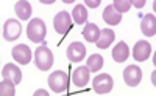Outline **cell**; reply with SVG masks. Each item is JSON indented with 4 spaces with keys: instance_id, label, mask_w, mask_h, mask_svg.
I'll return each mask as SVG.
<instances>
[{
    "instance_id": "obj_1",
    "label": "cell",
    "mask_w": 156,
    "mask_h": 96,
    "mask_svg": "<svg viewBox=\"0 0 156 96\" xmlns=\"http://www.w3.org/2000/svg\"><path fill=\"white\" fill-rule=\"evenodd\" d=\"M34 62H36V67L41 71H48L51 68V65H53V62H55L53 53H51L50 48H47L45 45L37 47L36 51H34Z\"/></svg>"
},
{
    "instance_id": "obj_2",
    "label": "cell",
    "mask_w": 156,
    "mask_h": 96,
    "mask_svg": "<svg viewBox=\"0 0 156 96\" xmlns=\"http://www.w3.org/2000/svg\"><path fill=\"white\" fill-rule=\"evenodd\" d=\"M27 36L31 42L39 44L44 42V39L47 36V26L42 19H31L28 26H27Z\"/></svg>"
},
{
    "instance_id": "obj_3",
    "label": "cell",
    "mask_w": 156,
    "mask_h": 96,
    "mask_svg": "<svg viewBox=\"0 0 156 96\" xmlns=\"http://www.w3.org/2000/svg\"><path fill=\"white\" fill-rule=\"evenodd\" d=\"M67 82H69V78L62 70H56L48 76V87L51 88L53 93H62L67 88Z\"/></svg>"
},
{
    "instance_id": "obj_4",
    "label": "cell",
    "mask_w": 156,
    "mask_h": 96,
    "mask_svg": "<svg viewBox=\"0 0 156 96\" xmlns=\"http://www.w3.org/2000/svg\"><path fill=\"white\" fill-rule=\"evenodd\" d=\"M72 17L67 11H59L53 17V28L58 34H67L72 30Z\"/></svg>"
},
{
    "instance_id": "obj_5",
    "label": "cell",
    "mask_w": 156,
    "mask_h": 96,
    "mask_svg": "<svg viewBox=\"0 0 156 96\" xmlns=\"http://www.w3.org/2000/svg\"><path fill=\"white\" fill-rule=\"evenodd\" d=\"M112 87H114V81H112V78H111L109 74H106V73L97 74V76L94 78V81H92V88H94V91L98 93V94H106V93H109V91L112 90Z\"/></svg>"
},
{
    "instance_id": "obj_6",
    "label": "cell",
    "mask_w": 156,
    "mask_h": 96,
    "mask_svg": "<svg viewBox=\"0 0 156 96\" xmlns=\"http://www.w3.org/2000/svg\"><path fill=\"white\" fill-rule=\"evenodd\" d=\"M123 81L129 87H137L142 81V70L137 65H128L123 70Z\"/></svg>"
},
{
    "instance_id": "obj_7",
    "label": "cell",
    "mask_w": 156,
    "mask_h": 96,
    "mask_svg": "<svg viewBox=\"0 0 156 96\" xmlns=\"http://www.w3.org/2000/svg\"><path fill=\"white\" fill-rule=\"evenodd\" d=\"M22 33V26L16 19H8L3 25V39L8 40V42H12L16 40Z\"/></svg>"
},
{
    "instance_id": "obj_8",
    "label": "cell",
    "mask_w": 156,
    "mask_h": 96,
    "mask_svg": "<svg viewBox=\"0 0 156 96\" xmlns=\"http://www.w3.org/2000/svg\"><path fill=\"white\" fill-rule=\"evenodd\" d=\"M11 54H12V59H14L16 62H19L20 65H27L31 61V50H30V47H27L25 44L16 45L14 48H12Z\"/></svg>"
},
{
    "instance_id": "obj_9",
    "label": "cell",
    "mask_w": 156,
    "mask_h": 96,
    "mask_svg": "<svg viewBox=\"0 0 156 96\" xmlns=\"http://www.w3.org/2000/svg\"><path fill=\"white\" fill-rule=\"evenodd\" d=\"M86 58V47L81 42H72L67 48V59L70 62H81Z\"/></svg>"
},
{
    "instance_id": "obj_10",
    "label": "cell",
    "mask_w": 156,
    "mask_h": 96,
    "mask_svg": "<svg viewBox=\"0 0 156 96\" xmlns=\"http://www.w3.org/2000/svg\"><path fill=\"white\" fill-rule=\"evenodd\" d=\"M151 54V45L147 42V40H139L136 42L134 48H133V58L139 62L147 61Z\"/></svg>"
},
{
    "instance_id": "obj_11",
    "label": "cell",
    "mask_w": 156,
    "mask_h": 96,
    "mask_svg": "<svg viewBox=\"0 0 156 96\" xmlns=\"http://www.w3.org/2000/svg\"><path fill=\"white\" fill-rule=\"evenodd\" d=\"M72 81H73V85H76L78 88L87 85V82H89V68L87 67L75 68L73 73H72Z\"/></svg>"
},
{
    "instance_id": "obj_12",
    "label": "cell",
    "mask_w": 156,
    "mask_h": 96,
    "mask_svg": "<svg viewBox=\"0 0 156 96\" xmlns=\"http://www.w3.org/2000/svg\"><path fill=\"white\" fill-rule=\"evenodd\" d=\"M140 30L147 37H153L156 34V17L154 14H145L140 22Z\"/></svg>"
},
{
    "instance_id": "obj_13",
    "label": "cell",
    "mask_w": 156,
    "mask_h": 96,
    "mask_svg": "<svg viewBox=\"0 0 156 96\" xmlns=\"http://www.w3.org/2000/svg\"><path fill=\"white\" fill-rule=\"evenodd\" d=\"M2 76L6 78V79H11L16 85L22 81V71H20V68L16 67L14 64H6L3 67V70H2Z\"/></svg>"
},
{
    "instance_id": "obj_14",
    "label": "cell",
    "mask_w": 156,
    "mask_h": 96,
    "mask_svg": "<svg viewBox=\"0 0 156 96\" xmlns=\"http://www.w3.org/2000/svg\"><path fill=\"white\" fill-rule=\"evenodd\" d=\"M100 30H98V26L92 22H89L84 25V28H83V37L86 42H90V44H95L98 37H100Z\"/></svg>"
},
{
    "instance_id": "obj_15",
    "label": "cell",
    "mask_w": 156,
    "mask_h": 96,
    "mask_svg": "<svg viewBox=\"0 0 156 96\" xmlns=\"http://www.w3.org/2000/svg\"><path fill=\"white\" fill-rule=\"evenodd\" d=\"M128 56H129V48H128V45L125 42H119L112 48V59L115 62L122 64V62H125L128 59Z\"/></svg>"
},
{
    "instance_id": "obj_16",
    "label": "cell",
    "mask_w": 156,
    "mask_h": 96,
    "mask_svg": "<svg viewBox=\"0 0 156 96\" xmlns=\"http://www.w3.org/2000/svg\"><path fill=\"white\" fill-rule=\"evenodd\" d=\"M103 20H105L108 25H111V26L119 25L120 20H122V14H120V12H117L112 5H108L105 8V11H103Z\"/></svg>"
},
{
    "instance_id": "obj_17",
    "label": "cell",
    "mask_w": 156,
    "mask_h": 96,
    "mask_svg": "<svg viewBox=\"0 0 156 96\" xmlns=\"http://www.w3.org/2000/svg\"><path fill=\"white\" fill-rule=\"evenodd\" d=\"M114 42V31L111 30V28H105L101 33H100V37H98V40H97V48H100V50H105V48H108L111 44Z\"/></svg>"
},
{
    "instance_id": "obj_18",
    "label": "cell",
    "mask_w": 156,
    "mask_h": 96,
    "mask_svg": "<svg viewBox=\"0 0 156 96\" xmlns=\"http://www.w3.org/2000/svg\"><path fill=\"white\" fill-rule=\"evenodd\" d=\"M14 11H16V14H17V17H19L20 20H28L30 16H31V12H33L31 5H30L28 2H25V0H20V2L16 3Z\"/></svg>"
},
{
    "instance_id": "obj_19",
    "label": "cell",
    "mask_w": 156,
    "mask_h": 96,
    "mask_svg": "<svg viewBox=\"0 0 156 96\" xmlns=\"http://www.w3.org/2000/svg\"><path fill=\"white\" fill-rule=\"evenodd\" d=\"M103 64H105V59L100 54H90L86 61V67L89 68V71H100L103 68Z\"/></svg>"
},
{
    "instance_id": "obj_20",
    "label": "cell",
    "mask_w": 156,
    "mask_h": 96,
    "mask_svg": "<svg viewBox=\"0 0 156 96\" xmlns=\"http://www.w3.org/2000/svg\"><path fill=\"white\" fill-rule=\"evenodd\" d=\"M72 17H73V22L78 23V25L86 23V20H87V11H86V6L81 5V3L75 5V8H73V11H72Z\"/></svg>"
},
{
    "instance_id": "obj_21",
    "label": "cell",
    "mask_w": 156,
    "mask_h": 96,
    "mask_svg": "<svg viewBox=\"0 0 156 96\" xmlns=\"http://www.w3.org/2000/svg\"><path fill=\"white\" fill-rule=\"evenodd\" d=\"M14 85L16 84L11 79L3 78V81L0 82V94H2V96H14V93H16Z\"/></svg>"
},
{
    "instance_id": "obj_22",
    "label": "cell",
    "mask_w": 156,
    "mask_h": 96,
    "mask_svg": "<svg viewBox=\"0 0 156 96\" xmlns=\"http://www.w3.org/2000/svg\"><path fill=\"white\" fill-rule=\"evenodd\" d=\"M112 6L117 12L123 14V12H126L129 8H131V2H129V0H115V2L112 3Z\"/></svg>"
},
{
    "instance_id": "obj_23",
    "label": "cell",
    "mask_w": 156,
    "mask_h": 96,
    "mask_svg": "<svg viewBox=\"0 0 156 96\" xmlns=\"http://www.w3.org/2000/svg\"><path fill=\"white\" fill-rule=\"evenodd\" d=\"M86 6H89V8H95V6H98L100 5V2L98 0H86Z\"/></svg>"
},
{
    "instance_id": "obj_24",
    "label": "cell",
    "mask_w": 156,
    "mask_h": 96,
    "mask_svg": "<svg viewBox=\"0 0 156 96\" xmlns=\"http://www.w3.org/2000/svg\"><path fill=\"white\" fill-rule=\"evenodd\" d=\"M131 5H134L136 8H142V6L145 5V0H133Z\"/></svg>"
},
{
    "instance_id": "obj_25",
    "label": "cell",
    "mask_w": 156,
    "mask_h": 96,
    "mask_svg": "<svg viewBox=\"0 0 156 96\" xmlns=\"http://www.w3.org/2000/svg\"><path fill=\"white\" fill-rule=\"evenodd\" d=\"M41 94L42 96H48V91L47 90H36L34 91V96H41Z\"/></svg>"
}]
</instances>
